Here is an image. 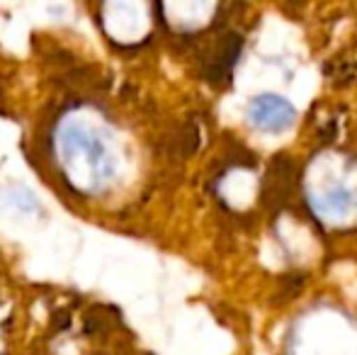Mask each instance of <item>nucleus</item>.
<instances>
[{
  "instance_id": "nucleus-2",
  "label": "nucleus",
  "mask_w": 357,
  "mask_h": 355,
  "mask_svg": "<svg viewBox=\"0 0 357 355\" xmlns=\"http://www.w3.org/2000/svg\"><path fill=\"white\" fill-rule=\"evenodd\" d=\"M248 119L260 132L278 134L294 124L296 114H294V107H291L284 98L273 95V93H263V95H255L248 103Z\"/></svg>"
},
{
  "instance_id": "nucleus-1",
  "label": "nucleus",
  "mask_w": 357,
  "mask_h": 355,
  "mask_svg": "<svg viewBox=\"0 0 357 355\" xmlns=\"http://www.w3.org/2000/svg\"><path fill=\"white\" fill-rule=\"evenodd\" d=\"M61 151L63 161L71 166L83 168L90 176V183L100 185L105 178L109 176V158L105 153L102 144L98 139H93V134H88L80 127H68L61 134Z\"/></svg>"
},
{
  "instance_id": "nucleus-3",
  "label": "nucleus",
  "mask_w": 357,
  "mask_h": 355,
  "mask_svg": "<svg viewBox=\"0 0 357 355\" xmlns=\"http://www.w3.org/2000/svg\"><path fill=\"white\" fill-rule=\"evenodd\" d=\"M241 47H243L241 34H229V37H224L219 52H216V59L207 68V76L212 78V81H229L231 68H234L236 59H238V54H241Z\"/></svg>"
},
{
  "instance_id": "nucleus-4",
  "label": "nucleus",
  "mask_w": 357,
  "mask_h": 355,
  "mask_svg": "<svg viewBox=\"0 0 357 355\" xmlns=\"http://www.w3.org/2000/svg\"><path fill=\"white\" fill-rule=\"evenodd\" d=\"M321 204H324V209H328V212H345V209L353 204V197H350V192L345 188H338V190H331Z\"/></svg>"
}]
</instances>
